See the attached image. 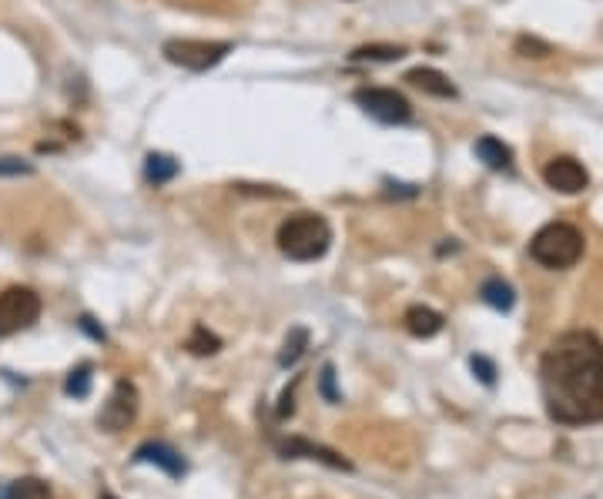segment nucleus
I'll list each match as a JSON object with an SVG mask.
<instances>
[{
	"mask_svg": "<svg viewBox=\"0 0 603 499\" xmlns=\"http://www.w3.org/2000/svg\"><path fill=\"white\" fill-rule=\"evenodd\" d=\"M11 499H51V489L41 479H17L11 486Z\"/></svg>",
	"mask_w": 603,
	"mask_h": 499,
	"instance_id": "aec40b11",
	"label": "nucleus"
},
{
	"mask_svg": "<svg viewBox=\"0 0 603 499\" xmlns=\"http://www.w3.org/2000/svg\"><path fill=\"white\" fill-rule=\"evenodd\" d=\"M403 322H406L409 335H416V339H433V335L443 332V315L429 305H409Z\"/></svg>",
	"mask_w": 603,
	"mask_h": 499,
	"instance_id": "f8f14e48",
	"label": "nucleus"
},
{
	"mask_svg": "<svg viewBox=\"0 0 603 499\" xmlns=\"http://www.w3.org/2000/svg\"><path fill=\"white\" fill-rule=\"evenodd\" d=\"M480 299L496 312H510L516 305V292L510 282H503V278H486L480 289Z\"/></svg>",
	"mask_w": 603,
	"mask_h": 499,
	"instance_id": "2eb2a0df",
	"label": "nucleus"
},
{
	"mask_svg": "<svg viewBox=\"0 0 603 499\" xmlns=\"http://www.w3.org/2000/svg\"><path fill=\"white\" fill-rule=\"evenodd\" d=\"M470 369L480 376V382L482 386H493L496 382V366L486 359V355H470Z\"/></svg>",
	"mask_w": 603,
	"mask_h": 499,
	"instance_id": "4be33fe9",
	"label": "nucleus"
},
{
	"mask_svg": "<svg viewBox=\"0 0 603 499\" xmlns=\"http://www.w3.org/2000/svg\"><path fill=\"white\" fill-rule=\"evenodd\" d=\"M101 499H114V496H108V493H104V496H101Z\"/></svg>",
	"mask_w": 603,
	"mask_h": 499,
	"instance_id": "bb28decb",
	"label": "nucleus"
},
{
	"mask_svg": "<svg viewBox=\"0 0 603 499\" xmlns=\"http://www.w3.org/2000/svg\"><path fill=\"white\" fill-rule=\"evenodd\" d=\"M41 295L27 285H11L0 292V339L17 335L24 329H31L41 319Z\"/></svg>",
	"mask_w": 603,
	"mask_h": 499,
	"instance_id": "39448f33",
	"label": "nucleus"
},
{
	"mask_svg": "<svg viewBox=\"0 0 603 499\" xmlns=\"http://www.w3.org/2000/svg\"><path fill=\"white\" fill-rule=\"evenodd\" d=\"M516 54L520 57H547L553 54V47L547 44V41H540V37H516Z\"/></svg>",
	"mask_w": 603,
	"mask_h": 499,
	"instance_id": "412c9836",
	"label": "nucleus"
},
{
	"mask_svg": "<svg viewBox=\"0 0 603 499\" xmlns=\"http://www.w3.org/2000/svg\"><path fill=\"white\" fill-rule=\"evenodd\" d=\"M472 151H476V158H480L482 165L493 168V171H510V168H513V151H510V145H503L493 134H482Z\"/></svg>",
	"mask_w": 603,
	"mask_h": 499,
	"instance_id": "ddd939ff",
	"label": "nucleus"
},
{
	"mask_svg": "<svg viewBox=\"0 0 603 499\" xmlns=\"http://www.w3.org/2000/svg\"><path fill=\"white\" fill-rule=\"evenodd\" d=\"M540 389L550 419L587 426L603 419V342L593 332H563L540 359Z\"/></svg>",
	"mask_w": 603,
	"mask_h": 499,
	"instance_id": "f257e3e1",
	"label": "nucleus"
},
{
	"mask_svg": "<svg viewBox=\"0 0 603 499\" xmlns=\"http://www.w3.org/2000/svg\"><path fill=\"white\" fill-rule=\"evenodd\" d=\"M0 499H11V486H0Z\"/></svg>",
	"mask_w": 603,
	"mask_h": 499,
	"instance_id": "a878e982",
	"label": "nucleus"
},
{
	"mask_svg": "<svg viewBox=\"0 0 603 499\" xmlns=\"http://www.w3.org/2000/svg\"><path fill=\"white\" fill-rule=\"evenodd\" d=\"M138 416V389L134 382L128 379H118L114 389H111L108 402H104V409H101L98 422L101 429H108V433H121V429H128Z\"/></svg>",
	"mask_w": 603,
	"mask_h": 499,
	"instance_id": "0eeeda50",
	"label": "nucleus"
},
{
	"mask_svg": "<svg viewBox=\"0 0 603 499\" xmlns=\"http://www.w3.org/2000/svg\"><path fill=\"white\" fill-rule=\"evenodd\" d=\"M406 81L413 88L423 91V94H429V98H456V84L443 71H436V67H413L406 74Z\"/></svg>",
	"mask_w": 603,
	"mask_h": 499,
	"instance_id": "9b49d317",
	"label": "nucleus"
},
{
	"mask_svg": "<svg viewBox=\"0 0 603 499\" xmlns=\"http://www.w3.org/2000/svg\"><path fill=\"white\" fill-rule=\"evenodd\" d=\"M91 372H94V369H91L88 362L71 369V376H67V382H64L67 396H74V399H88L91 396Z\"/></svg>",
	"mask_w": 603,
	"mask_h": 499,
	"instance_id": "6ab92c4d",
	"label": "nucleus"
},
{
	"mask_svg": "<svg viewBox=\"0 0 603 499\" xmlns=\"http://www.w3.org/2000/svg\"><path fill=\"white\" fill-rule=\"evenodd\" d=\"M352 101H355L369 118H375L379 124H409L413 121V104H409V98L393 88H359L355 94H352Z\"/></svg>",
	"mask_w": 603,
	"mask_h": 499,
	"instance_id": "423d86ee",
	"label": "nucleus"
},
{
	"mask_svg": "<svg viewBox=\"0 0 603 499\" xmlns=\"http://www.w3.org/2000/svg\"><path fill=\"white\" fill-rule=\"evenodd\" d=\"M185 349L191 355H215L221 349V339L215 332H209L205 325H195V329H191V335H188Z\"/></svg>",
	"mask_w": 603,
	"mask_h": 499,
	"instance_id": "a211bd4d",
	"label": "nucleus"
},
{
	"mask_svg": "<svg viewBox=\"0 0 603 499\" xmlns=\"http://www.w3.org/2000/svg\"><path fill=\"white\" fill-rule=\"evenodd\" d=\"M318 386H322V396H326V402H339L342 399L339 392H336V366H332V362H326V366H322Z\"/></svg>",
	"mask_w": 603,
	"mask_h": 499,
	"instance_id": "5701e85b",
	"label": "nucleus"
},
{
	"mask_svg": "<svg viewBox=\"0 0 603 499\" xmlns=\"http://www.w3.org/2000/svg\"><path fill=\"white\" fill-rule=\"evenodd\" d=\"M308 349V329H302V325H296L292 332L286 335V342H282V349H278V366L282 369H292L306 355Z\"/></svg>",
	"mask_w": 603,
	"mask_h": 499,
	"instance_id": "f3484780",
	"label": "nucleus"
},
{
	"mask_svg": "<svg viewBox=\"0 0 603 499\" xmlns=\"http://www.w3.org/2000/svg\"><path fill=\"white\" fill-rule=\"evenodd\" d=\"M21 175H34V165L21 161V158H0V178H21Z\"/></svg>",
	"mask_w": 603,
	"mask_h": 499,
	"instance_id": "b1692460",
	"label": "nucleus"
},
{
	"mask_svg": "<svg viewBox=\"0 0 603 499\" xmlns=\"http://www.w3.org/2000/svg\"><path fill=\"white\" fill-rule=\"evenodd\" d=\"M181 165H178L171 155H161V151H151V155L144 158V181L154 185V188H161L168 181H175Z\"/></svg>",
	"mask_w": 603,
	"mask_h": 499,
	"instance_id": "4468645a",
	"label": "nucleus"
},
{
	"mask_svg": "<svg viewBox=\"0 0 603 499\" xmlns=\"http://www.w3.org/2000/svg\"><path fill=\"white\" fill-rule=\"evenodd\" d=\"M583 248H587V238L577 225L567 222H550L543 225L533 242H530V258L543 268H573L583 258Z\"/></svg>",
	"mask_w": 603,
	"mask_h": 499,
	"instance_id": "7ed1b4c3",
	"label": "nucleus"
},
{
	"mask_svg": "<svg viewBox=\"0 0 603 499\" xmlns=\"http://www.w3.org/2000/svg\"><path fill=\"white\" fill-rule=\"evenodd\" d=\"M134 459L138 463H154V466H161L168 473V476H175V479H181L185 476V459L171 449V446H165V443H144V446H138V453H134Z\"/></svg>",
	"mask_w": 603,
	"mask_h": 499,
	"instance_id": "9d476101",
	"label": "nucleus"
},
{
	"mask_svg": "<svg viewBox=\"0 0 603 499\" xmlns=\"http://www.w3.org/2000/svg\"><path fill=\"white\" fill-rule=\"evenodd\" d=\"M161 54H165L175 67H185V71H209V67L221 64V61L231 54V44H229V41H198V37H175V41H165Z\"/></svg>",
	"mask_w": 603,
	"mask_h": 499,
	"instance_id": "20e7f679",
	"label": "nucleus"
},
{
	"mask_svg": "<svg viewBox=\"0 0 603 499\" xmlns=\"http://www.w3.org/2000/svg\"><path fill=\"white\" fill-rule=\"evenodd\" d=\"M543 181H547V188L559 191V195H580L587 185H590V175H587V168L570 155H559L553 161H547L543 168Z\"/></svg>",
	"mask_w": 603,
	"mask_h": 499,
	"instance_id": "6e6552de",
	"label": "nucleus"
},
{
	"mask_svg": "<svg viewBox=\"0 0 603 499\" xmlns=\"http://www.w3.org/2000/svg\"><path fill=\"white\" fill-rule=\"evenodd\" d=\"M77 329H81V332H88L94 342H104V339H108V332H104V329H101L91 315H81V319H77Z\"/></svg>",
	"mask_w": 603,
	"mask_h": 499,
	"instance_id": "393cba45",
	"label": "nucleus"
},
{
	"mask_svg": "<svg viewBox=\"0 0 603 499\" xmlns=\"http://www.w3.org/2000/svg\"><path fill=\"white\" fill-rule=\"evenodd\" d=\"M275 449L286 456V459H318V463H326L332 469H352L349 459H342L339 453H332L326 446L308 443V439H282V443H275Z\"/></svg>",
	"mask_w": 603,
	"mask_h": 499,
	"instance_id": "1a4fd4ad",
	"label": "nucleus"
},
{
	"mask_svg": "<svg viewBox=\"0 0 603 499\" xmlns=\"http://www.w3.org/2000/svg\"><path fill=\"white\" fill-rule=\"evenodd\" d=\"M399 57H406V47H399V44H362V47L352 51L349 61H355V64H362V61H369V64H393V61H399Z\"/></svg>",
	"mask_w": 603,
	"mask_h": 499,
	"instance_id": "dca6fc26",
	"label": "nucleus"
},
{
	"mask_svg": "<svg viewBox=\"0 0 603 499\" xmlns=\"http://www.w3.org/2000/svg\"><path fill=\"white\" fill-rule=\"evenodd\" d=\"M275 242H278V252L292 262H318L332 245V225L316 211H302L278 225Z\"/></svg>",
	"mask_w": 603,
	"mask_h": 499,
	"instance_id": "f03ea898",
	"label": "nucleus"
}]
</instances>
